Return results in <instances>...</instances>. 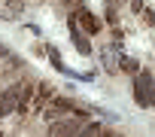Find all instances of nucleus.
Here are the masks:
<instances>
[{
  "instance_id": "obj_8",
  "label": "nucleus",
  "mask_w": 155,
  "mask_h": 137,
  "mask_svg": "<svg viewBox=\"0 0 155 137\" xmlns=\"http://www.w3.org/2000/svg\"><path fill=\"white\" fill-rule=\"evenodd\" d=\"M49 92H52V89L43 82V85H40V92H37V101H34V107H43V101H46V95H49Z\"/></svg>"
},
{
  "instance_id": "obj_2",
  "label": "nucleus",
  "mask_w": 155,
  "mask_h": 137,
  "mask_svg": "<svg viewBox=\"0 0 155 137\" xmlns=\"http://www.w3.org/2000/svg\"><path fill=\"white\" fill-rule=\"evenodd\" d=\"M18 98H21V82H15V85H9V89L3 92V98H0V119L9 116V113L18 107Z\"/></svg>"
},
{
  "instance_id": "obj_5",
  "label": "nucleus",
  "mask_w": 155,
  "mask_h": 137,
  "mask_svg": "<svg viewBox=\"0 0 155 137\" xmlns=\"http://www.w3.org/2000/svg\"><path fill=\"white\" fill-rule=\"evenodd\" d=\"M76 18H79L82 22V28H85V34H101V22L88 12V9H79V12H76Z\"/></svg>"
},
{
  "instance_id": "obj_4",
  "label": "nucleus",
  "mask_w": 155,
  "mask_h": 137,
  "mask_svg": "<svg viewBox=\"0 0 155 137\" xmlns=\"http://www.w3.org/2000/svg\"><path fill=\"white\" fill-rule=\"evenodd\" d=\"M49 134H55V137H67V134H79V122L76 119H64V122H49Z\"/></svg>"
},
{
  "instance_id": "obj_7",
  "label": "nucleus",
  "mask_w": 155,
  "mask_h": 137,
  "mask_svg": "<svg viewBox=\"0 0 155 137\" xmlns=\"http://www.w3.org/2000/svg\"><path fill=\"white\" fill-rule=\"evenodd\" d=\"M119 67H122L125 73H137V70H140V64H137L134 58H122V61H119Z\"/></svg>"
},
{
  "instance_id": "obj_1",
  "label": "nucleus",
  "mask_w": 155,
  "mask_h": 137,
  "mask_svg": "<svg viewBox=\"0 0 155 137\" xmlns=\"http://www.w3.org/2000/svg\"><path fill=\"white\" fill-rule=\"evenodd\" d=\"M134 101L140 107H155V82H152L149 73L137 70V76H134Z\"/></svg>"
},
{
  "instance_id": "obj_12",
  "label": "nucleus",
  "mask_w": 155,
  "mask_h": 137,
  "mask_svg": "<svg viewBox=\"0 0 155 137\" xmlns=\"http://www.w3.org/2000/svg\"><path fill=\"white\" fill-rule=\"evenodd\" d=\"M0 58H12V52H9V46H3V43H0Z\"/></svg>"
},
{
  "instance_id": "obj_10",
  "label": "nucleus",
  "mask_w": 155,
  "mask_h": 137,
  "mask_svg": "<svg viewBox=\"0 0 155 137\" xmlns=\"http://www.w3.org/2000/svg\"><path fill=\"white\" fill-rule=\"evenodd\" d=\"M140 18H143V22H146V25H155V15H152V12H149V9H143V12H140Z\"/></svg>"
},
{
  "instance_id": "obj_6",
  "label": "nucleus",
  "mask_w": 155,
  "mask_h": 137,
  "mask_svg": "<svg viewBox=\"0 0 155 137\" xmlns=\"http://www.w3.org/2000/svg\"><path fill=\"white\" fill-rule=\"evenodd\" d=\"M101 58H104V67L110 73H116L119 70V61H116V46H107L104 52H101Z\"/></svg>"
},
{
  "instance_id": "obj_3",
  "label": "nucleus",
  "mask_w": 155,
  "mask_h": 137,
  "mask_svg": "<svg viewBox=\"0 0 155 137\" xmlns=\"http://www.w3.org/2000/svg\"><path fill=\"white\" fill-rule=\"evenodd\" d=\"M67 25H70V40H73V46H76V49H79L82 55H91V43L85 40V34H82L79 28H76V18H73V15L67 18Z\"/></svg>"
},
{
  "instance_id": "obj_11",
  "label": "nucleus",
  "mask_w": 155,
  "mask_h": 137,
  "mask_svg": "<svg viewBox=\"0 0 155 137\" xmlns=\"http://www.w3.org/2000/svg\"><path fill=\"white\" fill-rule=\"evenodd\" d=\"M131 9L140 15V12H143V0H131Z\"/></svg>"
},
{
  "instance_id": "obj_9",
  "label": "nucleus",
  "mask_w": 155,
  "mask_h": 137,
  "mask_svg": "<svg viewBox=\"0 0 155 137\" xmlns=\"http://www.w3.org/2000/svg\"><path fill=\"white\" fill-rule=\"evenodd\" d=\"M79 134H104V128H101V125L94 122V125H85V128H82Z\"/></svg>"
}]
</instances>
